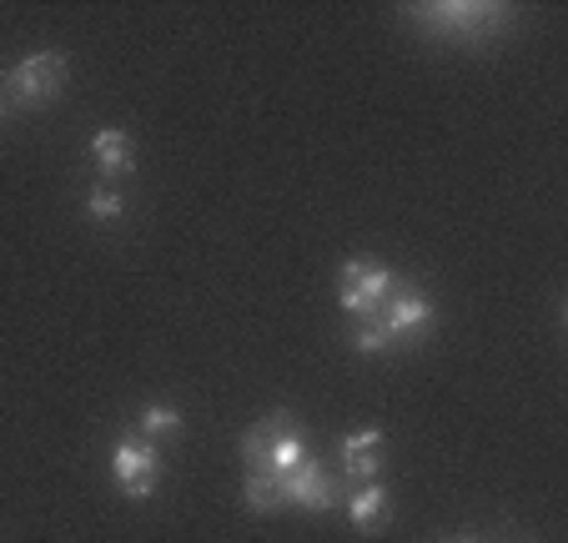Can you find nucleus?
Instances as JSON below:
<instances>
[{
  "instance_id": "obj_1",
  "label": "nucleus",
  "mask_w": 568,
  "mask_h": 543,
  "mask_svg": "<svg viewBox=\"0 0 568 543\" xmlns=\"http://www.w3.org/2000/svg\"><path fill=\"white\" fill-rule=\"evenodd\" d=\"M242 459H247L252 469L292 473L302 459H307V443H302V433L292 428L287 413H267L247 438H242Z\"/></svg>"
},
{
  "instance_id": "obj_2",
  "label": "nucleus",
  "mask_w": 568,
  "mask_h": 543,
  "mask_svg": "<svg viewBox=\"0 0 568 543\" xmlns=\"http://www.w3.org/2000/svg\"><path fill=\"white\" fill-rule=\"evenodd\" d=\"M393 288H397V278L383 262H373V257H347L343 272H337V302H343V312L357 322L373 318L377 302H383Z\"/></svg>"
},
{
  "instance_id": "obj_3",
  "label": "nucleus",
  "mask_w": 568,
  "mask_h": 543,
  "mask_svg": "<svg viewBox=\"0 0 568 543\" xmlns=\"http://www.w3.org/2000/svg\"><path fill=\"white\" fill-rule=\"evenodd\" d=\"M6 101L11 107H45V101L61 97L65 86V56L61 51H36L6 76Z\"/></svg>"
},
{
  "instance_id": "obj_4",
  "label": "nucleus",
  "mask_w": 568,
  "mask_h": 543,
  "mask_svg": "<svg viewBox=\"0 0 568 543\" xmlns=\"http://www.w3.org/2000/svg\"><path fill=\"white\" fill-rule=\"evenodd\" d=\"M111 479H116V489L126 493V499H146L161 479L156 443H151V438H121V443L111 448Z\"/></svg>"
},
{
  "instance_id": "obj_5",
  "label": "nucleus",
  "mask_w": 568,
  "mask_h": 543,
  "mask_svg": "<svg viewBox=\"0 0 568 543\" xmlns=\"http://www.w3.org/2000/svg\"><path fill=\"white\" fill-rule=\"evenodd\" d=\"M418 16H428L433 31L453 36V41H483L488 31H498V6H478V0H448V6H423Z\"/></svg>"
},
{
  "instance_id": "obj_6",
  "label": "nucleus",
  "mask_w": 568,
  "mask_h": 543,
  "mask_svg": "<svg viewBox=\"0 0 568 543\" xmlns=\"http://www.w3.org/2000/svg\"><path fill=\"white\" fill-rule=\"evenodd\" d=\"M282 489H287V503H297V509H312V513L337 509V499H343V483L322 469L312 453L292 473H282Z\"/></svg>"
},
{
  "instance_id": "obj_7",
  "label": "nucleus",
  "mask_w": 568,
  "mask_h": 543,
  "mask_svg": "<svg viewBox=\"0 0 568 543\" xmlns=\"http://www.w3.org/2000/svg\"><path fill=\"white\" fill-rule=\"evenodd\" d=\"M373 322L397 342V338H408V332L428 328V322H433V302H428V292H418V288H393L383 302H377Z\"/></svg>"
},
{
  "instance_id": "obj_8",
  "label": "nucleus",
  "mask_w": 568,
  "mask_h": 543,
  "mask_svg": "<svg viewBox=\"0 0 568 543\" xmlns=\"http://www.w3.org/2000/svg\"><path fill=\"white\" fill-rule=\"evenodd\" d=\"M387 463V438L377 428H363V433H347L343 438V479L353 483H377Z\"/></svg>"
},
{
  "instance_id": "obj_9",
  "label": "nucleus",
  "mask_w": 568,
  "mask_h": 543,
  "mask_svg": "<svg viewBox=\"0 0 568 543\" xmlns=\"http://www.w3.org/2000/svg\"><path fill=\"white\" fill-rule=\"evenodd\" d=\"M91 157H97L101 177H106V187H111L116 177H126V171L136 167V141L116 127H101L97 137H91Z\"/></svg>"
},
{
  "instance_id": "obj_10",
  "label": "nucleus",
  "mask_w": 568,
  "mask_h": 543,
  "mask_svg": "<svg viewBox=\"0 0 568 543\" xmlns=\"http://www.w3.org/2000/svg\"><path fill=\"white\" fill-rule=\"evenodd\" d=\"M387 513H393V503H387L383 483H357V489L347 493V519H353V529L377 533L387 523Z\"/></svg>"
},
{
  "instance_id": "obj_11",
  "label": "nucleus",
  "mask_w": 568,
  "mask_h": 543,
  "mask_svg": "<svg viewBox=\"0 0 568 543\" xmlns=\"http://www.w3.org/2000/svg\"><path fill=\"white\" fill-rule=\"evenodd\" d=\"M242 503L252 513H277L287 503V489H282V473L267 469H247V489H242Z\"/></svg>"
},
{
  "instance_id": "obj_12",
  "label": "nucleus",
  "mask_w": 568,
  "mask_h": 543,
  "mask_svg": "<svg viewBox=\"0 0 568 543\" xmlns=\"http://www.w3.org/2000/svg\"><path fill=\"white\" fill-rule=\"evenodd\" d=\"M176 433H182V413H176V408L151 403L146 413H141V438H151V443H156V438H176Z\"/></svg>"
},
{
  "instance_id": "obj_13",
  "label": "nucleus",
  "mask_w": 568,
  "mask_h": 543,
  "mask_svg": "<svg viewBox=\"0 0 568 543\" xmlns=\"http://www.w3.org/2000/svg\"><path fill=\"white\" fill-rule=\"evenodd\" d=\"M87 212H91V217H97V222H116V217H121V212H126V197H121V192H116V187H106V181H101L97 192H91V197H87Z\"/></svg>"
},
{
  "instance_id": "obj_14",
  "label": "nucleus",
  "mask_w": 568,
  "mask_h": 543,
  "mask_svg": "<svg viewBox=\"0 0 568 543\" xmlns=\"http://www.w3.org/2000/svg\"><path fill=\"white\" fill-rule=\"evenodd\" d=\"M353 348H357V352H373V358H377V352L393 348V338H387V332L377 328L373 318H363V322H357V332H353Z\"/></svg>"
},
{
  "instance_id": "obj_15",
  "label": "nucleus",
  "mask_w": 568,
  "mask_h": 543,
  "mask_svg": "<svg viewBox=\"0 0 568 543\" xmlns=\"http://www.w3.org/2000/svg\"><path fill=\"white\" fill-rule=\"evenodd\" d=\"M6 111H11V101H6V86H0V117H6Z\"/></svg>"
},
{
  "instance_id": "obj_16",
  "label": "nucleus",
  "mask_w": 568,
  "mask_h": 543,
  "mask_svg": "<svg viewBox=\"0 0 568 543\" xmlns=\"http://www.w3.org/2000/svg\"><path fill=\"white\" fill-rule=\"evenodd\" d=\"M463 543H468V539H463Z\"/></svg>"
}]
</instances>
